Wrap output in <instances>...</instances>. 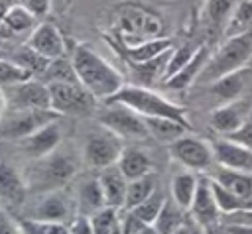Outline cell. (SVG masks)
<instances>
[{
	"instance_id": "20",
	"label": "cell",
	"mask_w": 252,
	"mask_h": 234,
	"mask_svg": "<svg viewBox=\"0 0 252 234\" xmlns=\"http://www.w3.org/2000/svg\"><path fill=\"white\" fill-rule=\"evenodd\" d=\"M35 26H37V18L22 4H14L4 14V20L0 24V35L2 37H16L22 33L30 35L35 29Z\"/></svg>"
},
{
	"instance_id": "14",
	"label": "cell",
	"mask_w": 252,
	"mask_h": 234,
	"mask_svg": "<svg viewBox=\"0 0 252 234\" xmlns=\"http://www.w3.org/2000/svg\"><path fill=\"white\" fill-rule=\"evenodd\" d=\"M213 147V155H215V163L234 169V171H244V173H252V149L234 142V140H213L211 144Z\"/></svg>"
},
{
	"instance_id": "23",
	"label": "cell",
	"mask_w": 252,
	"mask_h": 234,
	"mask_svg": "<svg viewBox=\"0 0 252 234\" xmlns=\"http://www.w3.org/2000/svg\"><path fill=\"white\" fill-rule=\"evenodd\" d=\"M234 0H207L203 8V24L209 33H222L234 10Z\"/></svg>"
},
{
	"instance_id": "44",
	"label": "cell",
	"mask_w": 252,
	"mask_h": 234,
	"mask_svg": "<svg viewBox=\"0 0 252 234\" xmlns=\"http://www.w3.org/2000/svg\"><path fill=\"white\" fill-rule=\"evenodd\" d=\"M226 234H252V224H226Z\"/></svg>"
},
{
	"instance_id": "22",
	"label": "cell",
	"mask_w": 252,
	"mask_h": 234,
	"mask_svg": "<svg viewBox=\"0 0 252 234\" xmlns=\"http://www.w3.org/2000/svg\"><path fill=\"white\" fill-rule=\"evenodd\" d=\"M75 205H77V212L85 214V216H93L94 212H98L106 206L104 193H102V187L98 183V177L89 179L79 187Z\"/></svg>"
},
{
	"instance_id": "17",
	"label": "cell",
	"mask_w": 252,
	"mask_h": 234,
	"mask_svg": "<svg viewBox=\"0 0 252 234\" xmlns=\"http://www.w3.org/2000/svg\"><path fill=\"white\" fill-rule=\"evenodd\" d=\"M61 142V130L57 126V120L51 122V124H45L43 128H39L37 132L30 134L28 138L20 140V146L22 149L30 155V157H35V159H41L49 153H53L57 149Z\"/></svg>"
},
{
	"instance_id": "1",
	"label": "cell",
	"mask_w": 252,
	"mask_h": 234,
	"mask_svg": "<svg viewBox=\"0 0 252 234\" xmlns=\"http://www.w3.org/2000/svg\"><path fill=\"white\" fill-rule=\"evenodd\" d=\"M71 63L75 67V73H77L81 85L96 100H104L106 102L124 85L122 83V75L106 59H102L91 45L79 43L73 49Z\"/></svg>"
},
{
	"instance_id": "38",
	"label": "cell",
	"mask_w": 252,
	"mask_h": 234,
	"mask_svg": "<svg viewBox=\"0 0 252 234\" xmlns=\"http://www.w3.org/2000/svg\"><path fill=\"white\" fill-rule=\"evenodd\" d=\"M120 230H122V234H158L152 224L144 222L130 210L120 218Z\"/></svg>"
},
{
	"instance_id": "49",
	"label": "cell",
	"mask_w": 252,
	"mask_h": 234,
	"mask_svg": "<svg viewBox=\"0 0 252 234\" xmlns=\"http://www.w3.org/2000/svg\"><path fill=\"white\" fill-rule=\"evenodd\" d=\"M112 234H122V230H120V226H118V228H116V230H114Z\"/></svg>"
},
{
	"instance_id": "19",
	"label": "cell",
	"mask_w": 252,
	"mask_h": 234,
	"mask_svg": "<svg viewBox=\"0 0 252 234\" xmlns=\"http://www.w3.org/2000/svg\"><path fill=\"white\" fill-rule=\"evenodd\" d=\"M211 55L213 53H211V49L207 45H199L197 51H195V55L191 57V61L181 71H177L173 77H169L165 81V87L171 88V90H183V88L191 87L193 83H197V79H199L201 71L205 69V65L209 63Z\"/></svg>"
},
{
	"instance_id": "33",
	"label": "cell",
	"mask_w": 252,
	"mask_h": 234,
	"mask_svg": "<svg viewBox=\"0 0 252 234\" xmlns=\"http://www.w3.org/2000/svg\"><path fill=\"white\" fill-rule=\"evenodd\" d=\"M43 83H81L77 73H75V67L69 59L63 57H57V59H51L45 73L39 77Z\"/></svg>"
},
{
	"instance_id": "7",
	"label": "cell",
	"mask_w": 252,
	"mask_h": 234,
	"mask_svg": "<svg viewBox=\"0 0 252 234\" xmlns=\"http://www.w3.org/2000/svg\"><path fill=\"white\" fill-rule=\"evenodd\" d=\"M6 96V108L12 110H51V98L47 83L41 79H26L2 88Z\"/></svg>"
},
{
	"instance_id": "12",
	"label": "cell",
	"mask_w": 252,
	"mask_h": 234,
	"mask_svg": "<svg viewBox=\"0 0 252 234\" xmlns=\"http://www.w3.org/2000/svg\"><path fill=\"white\" fill-rule=\"evenodd\" d=\"M35 171H37L35 183L41 187V191H53V189L63 187L67 181H71L77 167L69 155L53 151L39 159Z\"/></svg>"
},
{
	"instance_id": "36",
	"label": "cell",
	"mask_w": 252,
	"mask_h": 234,
	"mask_svg": "<svg viewBox=\"0 0 252 234\" xmlns=\"http://www.w3.org/2000/svg\"><path fill=\"white\" fill-rule=\"evenodd\" d=\"M195 51H197V47H193L191 43H185L181 47H173L171 49V55H169V61H167V67H165V73H163V81H167L177 71H181L191 61V57L195 55Z\"/></svg>"
},
{
	"instance_id": "3",
	"label": "cell",
	"mask_w": 252,
	"mask_h": 234,
	"mask_svg": "<svg viewBox=\"0 0 252 234\" xmlns=\"http://www.w3.org/2000/svg\"><path fill=\"white\" fill-rule=\"evenodd\" d=\"M252 57V31L226 37V41L211 55L209 63L201 71L197 83H215L217 79L242 69Z\"/></svg>"
},
{
	"instance_id": "21",
	"label": "cell",
	"mask_w": 252,
	"mask_h": 234,
	"mask_svg": "<svg viewBox=\"0 0 252 234\" xmlns=\"http://www.w3.org/2000/svg\"><path fill=\"white\" fill-rule=\"evenodd\" d=\"M0 201L8 206H20L26 201L24 179L12 165L4 161H0Z\"/></svg>"
},
{
	"instance_id": "42",
	"label": "cell",
	"mask_w": 252,
	"mask_h": 234,
	"mask_svg": "<svg viewBox=\"0 0 252 234\" xmlns=\"http://www.w3.org/2000/svg\"><path fill=\"white\" fill-rule=\"evenodd\" d=\"M18 4H22L24 8H28L35 18H41L49 12V6H51V0H20Z\"/></svg>"
},
{
	"instance_id": "6",
	"label": "cell",
	"mask_w": 252,
	"mask_h": 234,
	"mask_svg": "<svg viewBox=\"0 0 252 234\" xmlns=\"http://www.w3.org/2000/svg\"><path fill=\"white\" fill-rule=\"evenodd\" d=\"M98 122L118 138L142 140L150 136L144 116L120 102H104V110L98 114Z\"/></svg>"
},
{
	"instance_id": "27",
	"label": "cell",
	"mask_w": 252,
	"mask_h": 234,
	"mask_svg": "<svg viewBox=\"0 0 252 234\" xmlns=\"http://www.w3.org/2000/svg\"><path fill=\"white\" fill-rule=\"evenodd\" d=\"M146 120V126H148V132L152 138H156L158 142L161 144H171L175 142L177 138H181L183 134L191 132L189 128H185L183 124L175 122V120H169V118H159V116H150V118H144Z\"/></svg>"
},
{
	"instance_id": "13",
	"label": "cell",
	"mask_w": 252,
	"mask_h": 234,
	"mask_svg": "<svg viewBox=\"0 0 252 234\" xmlns=\"http://www.w3.org/2000/svg\"><path fill=\"white\" fill-rule=\"evenodd\" d=\"M189 212L193 216V222L199 224L203 230H211L219 222L220 210H219V205H217V199H215L209 177L199 179L197 193H195V199H193V205H191Z\"/></svg>"
},
{
	"instance_id": "10",
	"label": "cell",
	"mask_w": 252,
	"mask_h": 234,
	"mask_svg": "<svg viewBox=\"0 0 252 234\" xmlns=\"http://www.w3.org/2000/svg\"><path fill=\"white\" fill-rule=\"evenodd\" d=\"M122 149H124L122 138H118L110 130L102 128V130L91 132L87 136L83 155H85V161L91 167L104 169V167H110V165L118 163Z\"/></svg>"
},
{
	"instance_id": "4",
	"label": "cell",
	"mask_w": 252,
	"mask_h": 234,
	"mask_svg": "<svg viewBox=\"0 0 252 234\" xmlns=\"http://www.w3.org/2000/svg\"><path fill=\"white\" fill-rule=\"evenodd\" d=\"M118 28L124 47L138 45L146 39L163 37V22L158 14L138 4H124L118 10Z\"/></svg>"
},
{
	"instance_id": "16",
	"label": "cell",
	"mask_w": 252,
	"mask_h": 234,
	"mask_svg": "<svg viewBox=\"0 0 252 234\" xmlns=\"http://www.w3.org/2000/svg\"><path fill=\"white\" fill-rule=\"evenodd\" d=\"M26 45H30L32 49H35L37 53H41L47 59H57L65 55V41L59 33V29L49 24V22H41L35 26V29L28 35Z\"/></svg>"
},
{
	"instance_id": "31",
	"label": "cell",
	"mask_w": 252,
	"mask_h": 234,
	"mask_svg": "<svg viewBox=\"0 0 252 234\" xmlns=\"http://www.w3.org/2000/svg\"><path fill=\"white\" fill-rule=\"evenodd\" d=\"M156 179L154 175H144L140 179H134V181H128V189H126V199H124V206L122 210L128 212V210H134L138 205H142L154 191H156Z\"/></svg>"
},
{
	"instance_id": "9",
	"label": "cell",
	"mask_w": 252,
	"mask_h": 234,
	"mask_svg": "<svg viewBox=\"0 0 252 234\" xmlns=\"http://www.w3.org/2000/svg\"><path fill=\"white\" fill-rule=\"evenodd\" d=\"M167 151L177 163H181L183 167H187L191 171H209L215 163L211 144L205 142L203 138L193 136L191 132H187L181 138H177L175 142L167 144Z\"/></svg>"
},
{
	"instance_id": "32",
	"label": "cell",
	"mask_w": 252,
	"mask_h": 234,
	"mask_svg": "<svg viewBox=\"0 0 252 234\" xmlns=\"http://www.w3.org/2000/svg\"><path fill=\"white\" fill-rule=\"evenodd\" d=\"M252 31V0H244L234 6L230 20L224 28V37H234Z\"/></svg>"
},
{
	"instance_id": "34",
	"label": "cell",
	"mask_w": 252,
	"mask_h": 234,
	"mask_svg": "<svg viewBox=\"0 0 252 234\" xmlns=\"http://www.w3.org/2000/svg\"><path fill=\"white\" fill-rule=\"evenodd\" d=\"M165 201H167V197L159 191V189H156L142 205H138L134 210H130V212H134L138 218H142L144 222H148V224H154V220L158 218V214L161 212V208H163V205H165Z\"/></svg>"
},
{
	"instance_id": "43",
	"label": "cell",
	"mask_w": 252,
	"mask_h": 234,
	"mask_svg": "<svg viewBox=\"0 0 252 234\" xmlns=\"http://www.w3.org/2000/svg\"><path fill=\"white\" fill-rule=\"evenodd\" d=\"M224 218H226V224H252V210L228 214V216H224Z\"/></svg>"
},
{
	"instance_id": "8",
	"label": "cell",
	"mask_w": 252,
	"mask_h": 234,
	"mask_svg": "<svg viewBox=\"0 0 252 234\" xmlns=\"http://www.w3.org/2000/svg\"><path fill=\"white\" fill-rule=\"evenodd\" d=\"M51 110L59 114H89L96 108V98L81 83H47Z\"/></svg>"
},
{
	"instance_id": "29",
	"label": "cell",
	"mask_w": 252,
	"mask_h": 234,
	"mask_svg": "<svg viewBox=\"0 0 252 234\" xmlns=\"http://www.w3.org/2000/svg\"><path fill=\"white\" fill-rule=\"evenodd\" d=\"M183 208L173 201V199H167L161 212L158 214V218L154 220V228L158 234H175L179 228L185 226V218H183Z\"/></svg>"
},
{
	"instance_id": "30",
	"label": "cell",
	"mask_w": 252,
	"mask_h": 234,
	"mask_svg": "<svg viewBox=\"0 0 252 234\" xmlns=\"http://www.w3.org/2000/svg\"><path fill=\"white\" fill-rule=\"evenodd\" d=\"M197 183L199 179L193 173H177L171 179V199L183 208L189 210L197 193Z\"/></svg>"
},
{
	"instance_id": "15",
	"label": "cell",
	"mask_w": 252,
	"mask_h": 234,
	"mask_svg": "<svg viewBox=\"0 0 252 234\" xmlns=\"http://www.w3.org/2000/svg\"><path fill=\"white\" fill-rule=\"evenodd\" d=\"M250 118V102L236 98L230 102H224L220 108H217L211 114V126L222 136L234 134L246 120Z\"/></svg>"
},
{
	"instance_id": "5",
	"label": "cell",
	"mask_w": 252,
	"mask_h": 234,
	"mask_svg": "<svg viewBox=\"0 0 252 234\" xmlns=\"http://www.w3.org/2000/svg\"><path fill=\"white\" fill-rule=\"evenodd\" d=\"M59 112L55 110H12L6 108L0 120V140H24L30 134L37 132L45 124L59 120Z\"/></svg>"
},
{
	"instance_id": "11",
	"label": "cell",
	"mask_w": 252,
	"mask_h": 234,
	"mask_svg": "<svg viewBox=\"0 0 252 234\" xmlns=\"http://www.w3.org/2000/svg\"><path fill=\"white\" fill-rule=\"evenodd\" d=\"M71 205L73 203L69 201V197L63 191H59V189L43 191V195L37 197V201L26 212V218L43 220V222H63V224H69L77 216L75 208Z\"/></svg>"
},
{
	"instance_id": "25",
	"label": "cell",
	"mask_w": 252,
	"mask_h": 234,
	"mask_svg": "<svg viewBox=\"0 0 252 234\" xmlns=\"http://www.w3.org/2000/svg\"><path fill=\"white\" fill-rule=\"evenodd\" d=\"M116 165L120 167L122 175L128 181H134V179H140L144 175H150V171H152V161H150L148 153L142 151L140 147H124Z\"/></svg>"
},
{
	"instance_id": "18",
	"label": "cell",
	"mask_w": 252,
	"mask_h": 234,
	"mask_svg": "<svg viewBox=\"0 0 252 234\" xmlns=\"http://www.w3.org/2000/svg\"><path fill=\"white\" fill-rule=\"evenodd\" d=\"M98 183H100V187H102L106 206L116 208V210H122L124 199H126V189H128V179L122 175L120 167L114 163V165H110V167L100 169V173H98Z\"/></svg>"
},
{
	"instance_id": "35",
	"label": "cell",
	"mask_w": 252,
	"mask_h": 234,
	"mask_svg": "<svg viewBox=\"0 0 252 234\" xmlns=\"http://www.w3.org/2000/svg\"><path fill=\"white\" fill-rule=\"evenodd\" d=\"M91 226H93V234H112L120 226L118 210L104 206L102 210H98L91 216Z\"/></svg>"
},
{
	"instance_id": "2",
	"label": "cell",
	"mask_w": 252,
	"mask_h": 234,
	"mask_svg": "<svg viewBox=\"0 0 252 234\" xmlns=\"http://www.w3.org/2000/svg\"><path fill=\"white\" fill-rule=\"evenodd\" d=\"M106 102H120L128 108H132L134 112H138L144 118L150 116H159V118H169L175 120L179 124H183L185 128H189L193 132V126L187 118V112L183 106L159 96L158 92L146 88V87H138V85H122L114 96H110Z\"/></svg>"
},
{
	"instance_id": "28",
	"label": "cell",
	"mask_w": 252,
	"mask_h": 234,
	"mask_svg": "<svg viewBox=\"0 0 252 234\" xmlns=\"http://www.w3.org/2000/svg\"><path fill=\"white\" fill-rule=\"evenodd\" d=\"M12 63H16L18 67H22L24 71H28L32 77H35V79H39L43 73H45V69H47V65H49V61L51 59H47V57H43L41 53H37L35 49H32L30 45H20L14 53H12V59H10Z\"/></svg>"
},
{
	"instance_id": "26",
	"label": "cell",
	"mask_w": 252,
	"mask_h": 234,
	"mask_svg": "<svg viewBox=\"0 0 252 234\" xmlns=\"http://www.w3.org/2000/svg\"><path fill=\"white\" fill-rule=\"evenodd\" d=\"M126 49V59L128 63H146L152 61L156 57H159L161 53L173 49V39L171 37H154V39H146L138 45L132 47H124Z\"/></svg>"
},
{
	"instance_id": "40",
	"label": "cell",
	"mask_w": 252,
	"mask_h": 234,
	"mask_svg": "<svg viewBox=\"0 0 252 234\" xmlns=\"http://www.w3.org/2000/svg\"><path fill=\"white\" fill-rule=\"evenodd\" d=\"M0 234H24L16 218H12L4 208H0Z\"/></svg>"
},
{
	"instance_id": "46",
	"label": "cell",
	"mask_w": 252,
	"mask_h": 234,
	"mask_svg": "<svg viewBox=\"0 0 252 234\" xmlns=\"http://www.w3.org/2000/svg\"><path fill=\"white\" fill-rule=\"evenodd\" d=\"M189 234H207V230H203L199 224H193L189 226Z\"/></svg>"
},
{
	"instance_id": "48",
	"label": "cell",
	"mask_w": 252,
	"mask_h": 234,
	"mask_svg": "<svg viewBox=\"0 0 252 234\" xmlns=\"http://www.w3.org/2000/svg\"><path fill=\"white\" fill-rule=\"evenodd\" d=\"M175 234H189V226L185 224V226H183V228H179V230H177Z\"/></svg>"
},
{
	"instance_id": "37",
	"label": "cell",
	"mask_w": 252,
	"mask_h": 234,
	"mask_svg": "<svg viewBox=\"0 0 252 234\" xmlns=\"http://www.w3.org/2000/svg\"><path fill=\"white\" fill-rule=\"evenodd\" d=\"M26 79H32V75L28 71H24L22 67H18L12 61L0 59V88L14 85V83H20V81H26Z\"/></svg>"
},
{
	"instance_id": "47",
	"label": "cell",
	"mask_w": 252,
	"mask_h": 234,
	"mask_svg": "<svg viewBox=\"0 0 252 234\" xmlns=\"http://www.w3.org/2000/svg\"><path fill=\"white\" fill-rule=\"evenodd\" d=\"M6 10H8V8H4V6H2V2H0V24H2V20H4V14H6Z\"/></svg>"
},
{
	"instance_id": "45",
	"label": "cell",
	"mask_w": 252,
	"mask_h": 234,
	"mask_svg": "<svg viewBox=\"0 0 252 234\" xmlns=\"http://www.w3.org/2000/svg\"><path fill=\"white\" fill-rule=\"evenodd\" d=\"M4 112H6V96H4V90L0 88V120H2Z\"/></svg>"
},
{
	"instance_id": "24",
	"label": "cell",
	"mask_w": 252,
	"mask_h": 234,
	"mask_svg": "<svg viewBox=\"0 0 252 234\" xmlns=\"http://www.w3.org/2000/svg\"><path fill=\"white\" fill-rule=\"evenodd\" d=\"M250 75H252V71L248 67H242V69H238L234 73H228V75L217 79L215 83H211V90L224 102L236 100V98H240V94L244 90V85H246Z\"/></svg>"
},
{
	"instance_id": "41",
	"label": "cell",
	"mask_w": 252,
	"mask_h": 234,
	"mask_svg": "<svg viewBox=\"0 0 252 234\" xmlns=\"http://www.w3.org/2000/svg\"><path fill=\"white\" fill-rule=\"evenodd\" d=\"M69 230L71 234H93V226H91V216L79 214L69 222Z\"/></svg>"
},
{
	"instance_id": "39",
	"label": "cell",
	"mask_w": 252,
	"mask_h": 234,
	"mask_svg": "<svg viewBox=\"0 0 252 234\" xmlns=\"http://www.w3.org/2000/svg\"><path fill=\"white\" fill-rule=\"evenodd\" d=\"M228 140H234V142H238V144H242V146H246V147H250L252 149V114H250V118L234 132V134H230V136H226Z\"/></svg>"
}]
</instances>
